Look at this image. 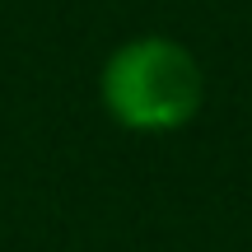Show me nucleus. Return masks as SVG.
Masks as SVG:
<instances>
[{
	"label": "nucleus",
	"mask_w": 252,
	"mask_h": 252,
	"mask_svg": "<svg viewBox=\"0 0 252 252\" xmlns=\"http://www.w3.org/2000/svg\"><path fill=\"white\" fill-rule=\"evenodd\" d=\"M98 103L108 122L131 135H173L206 108V70L182 37L135 33L108 52Z\"/></svg>",
	"instance_id": "1"
}]
</instances>
